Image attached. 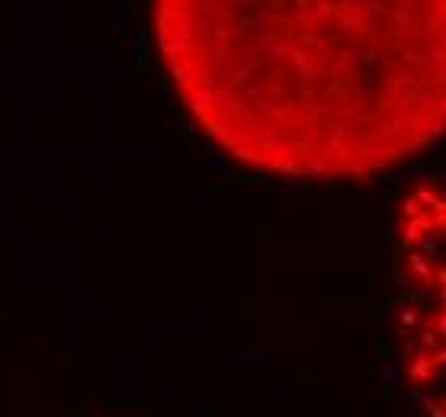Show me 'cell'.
Returning a JSON list of instances; mask_svg holds the SVG:
<instances>
[{
	"label": "cell",
	"mask_w": 446,
	"mask_h": 417,
	"mask_svg": "<svg viewBox=\"0 0 446 417\" xmlns=\"http://www.w3.org/2000/svg\"><path fill=\"white\" fill-rule=\"evenodd\" d=\"M199 129L257 170L360 180L446 122V0H154Z\"/></svg>",
	"instance_id": "cell-1"
}]
</instances>
